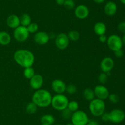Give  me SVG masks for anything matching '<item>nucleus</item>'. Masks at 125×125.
<instances>
[{
  "mask_svg": "<svg viewBox=\"0 0 125 125\" xmlns=\"http://www.w3.org/2000/svg\"><path fill=\"white\" fill-rule=\"evenodd\" d=\"M90 125V124L89 123H88L87 124V125Z\"/></svg>",
  "mask_w": 125,
  "mask_h": 125,
  "instance_id": "nucleus-44",
  "label": "nucleus"
},
{
  "mask_svg": "<svg viewBox=\"0 0 125 125\" xmlns=\"http://www.w3.org/2000/svg\"><path fill=\"white\" fill-rule=\"evenodd\" d=\"M26 28L29 33H34L35 34L37 32H38L39 25L35 22H31Z\"/></svg>",
  "mask_w": 125,
  "mask_h": 125,
  "instance_id": "nucleus-26",
  "label": "nucleus"
},
{
  "mask_svg": "<svg viewBox=\"0 0 125 125\" xmlns=\"http://www.w3.org/2000/svg\"><path fill=\"white\" fill-rule=\"evenodd\" d=\"M67 108L70 110H71L72 112H76L79 109V104H78V102L75 101V100H72L70 102L69 101Z\"/></svg>",
  "mask_w": 125,
  "mask_h": 125,
  "instance_id": "nucleus-27",
  "label": "nucleus"
},
{
  "mask_svg": "<svg viewBox=\"0 0 125 125\" xmlns=\"http://www.w3.org/2000/svg\"><path fill=\"white\" fill-rule=\"evenodd\" d=\"M68 102L69 100L65 94H56L52 97L51 105L55 110L62 111L67 109Z\"/></svg>",
  "mask_w": 125,
  "mask_h": 125,
  "instance_id": "nucleus-4",
  "label": "nucleus"
},
{
  "mask_svg": "<svg viewBox=\"0 0 125 125\" xmlns=\"http://www.w3.org/2000/svg\"><path fill=\"white\" fill-rule=\"evenodd\" d=\"M42 125H48V124H46V123H42Z\"/></svg>",
  "mask_w": 125,
  "mask_h": 125,
  "instance_id": "nucleus-43",
  "label": "nucleus"
},
{
  "mask_svg": "<svg viewBox=\"0 0 125 125\" xmlns=\"http://www.w3.org/2000/svg\"><path fill=\"white\" fill-rule=\"evenodd\" d=\"M123 51L122 49H120V50H117V51H114V54L115 55L116 57L117 58H122L123 56Z\"/></svg>",
  "mask_w": 125,
  "mask_h": 125,
  "instance_id": "nucleus-35",
  "label": "nucleus"
},
{
  "mask_svg": "<svg viewBox=\"0 0 125 125\" xmlns=\"http://www.w3.org/2000/svg\"><path fill=\"white\" fill-rule=\"evenodd\" d=\"M107 38L105 34H103V35H101L99 36V41L101 43H106L107 42Z\"/></svg>",
  "mask_w": 125,
  "mask_h": 125,
  "instance_id": "nucleus-36",
  "label": "nucleus"
},
{
  "mask_svg": "<svg viewBox=\"0 0 125 125\" xmlns=\"http://www.w3.org/2000/svg\"><path fill=\"white\" fill-rule=\"evenodd\" d=\"M11 36L7 32L0 31V44L2 45H7L10 43Z\"/></svg>",
  "mask_w": 125,
  "mask_h": 125,
  "instance_id": "nucleus-19",
  "label": "nucleus"
},
{
  "mask_svg": "<svg viewBox=\"0 0 125 125\" xmlns=\"http://www.w3.org/2000/svg\"><path fill=\"white\" fill-rule=\"evenodd\" d=\"M20 25L27 27L32 22L31 18L28 13H23L20 17Z\"/></svg>",
  "mask_w": 125,
  "mask_h": 125,
  "instance_id": "nucleus-21",
  "label": "nucleus"
},
{
  "mask_svg": "<svg viewBox=\"0 0 125 125\" xmlns=\"http://www.w3.org/2000/svg\"><path fill=\"white\" fill-rule=\"evenodd\" d=\"M40 121L41 123H46L49 125H52L55 123V118L52 115L46 114L42 116Z\"/></svg>",
  "mask_w": 125,
  "mask_h": 125,
  "instance_id": "nucleus-20",
  "label": "nucleus"
},
{
  "mask_svg": "<svg viewBox=\"0 0 125 125\" xmlns=\"http://www.w3.org/2000/svg\"><path fill=\"white\" fill-rule=\"evenodd\" d=\"M23 74H24V77L30 80L35 74V70L32 67L24 68V71H23Z\"/></svg>",
  "mask_w": 125,
  "mask_h": 125,
  "instance_id": "nucleus-24",
  "label": "nucleus"
},
{
  "mask_svg": "<svg viewBox=\"0 0 125 125\" xmlns=\"http://www.w3.org/2000/svg\"><path fill=\"white\" fill-rule=\"evenodd\" d=\"M106 43L109 49L113 51L122 49L123 45L122 38L117 34H112L107 38Z\"/></svg>",
  "mask_w": 125,
  "mask_h": 125,
  "instance_id": "nucleus-6",
  "label": "nucleus"
},
{
  "mask_svg": "<svg viewBox=\"0 0 125 125\" xmlns=\"http://www.w3.org/2000/svg\"><path fill=\"white\" fill-rule=\"evenodd\" d=\"M37 109L38 106L32 101L28 103L26 107V111L28 114H30V115L36 113V112L37 111Z\"/></svg>",
  "mask_w": 125,
  "mask_h": 125,
  "instance_id": "nucleus-23",
  "label": "nucleus"
},
{
  "mask_svg": "<svg viewBox=\"0 0 125 125\" xmlns=\"http://www.w3.org/2000/svg\"><path fill=\"white\" fill-rule=\"evenodd\" d=\"M60 125V124H57V125Z\"/></svg>",
  "mask_w": 125,
  "mask_h": 125,
  "instance_id": "nucleus-45",
  "label": "nucleus"
},
{
  "mask_svg": "<svg viewBox=\"0 0 125 125\" xmlns=\"http://www.w3.org/2000/svg\"><path fill=\"white\" fill-rule=\"evenodd\" d=\"M118 29L120 31L125 34V22H122L118 24Z\"/></svg>",
  "mask_w": 125,
  "mask_h": 125,
  "instance_id": "nucleus-33",
  "label": "nucleus"
},
{
  "mask_svg": "<svg viewBox=\"0 0 125 125\" xmlns=\"http://www.w3.org/2000/svg\"><path fill=\"white\" fill-rule=\"evenodd\" d=\"M122 42H123V44H125V34L123 35V38H122Z\"/></svg>",
  "mask_w": 125,
  "mask_h": 125,
  "instance_id": "nucleus-40",
  "label": "nucleus"
},
{
  "mask_svg": "<svg viewBox=\"0 0 125 125\" xmlns=\"http://www.w3.org/2000/svg\"><path fill=\"white\" fill-rule=\"evenodd\" d=\"M63 6L67 9H73L75 7V2L74 0H65Z\"/></svg>",
  "mask_w": 125,
  "mask_h": 125,
  "instance_id": "nucleus-30",
  "label": "nucleus"
},
{
  "mask_svg": "<svg viewBox=\"0 0 125 125\" xmlns=\"http://www.w3.org/2000/svg\"><path fill=\"white\" fill-rule=\"evenodd\" d=\"M121 2H122V4H125V0H120Z\"/></svg>",
  "mask_w": 125,
  "mask_h": 125,
  "instance_id": "nucleus-41",
  "label": "nucleus"
},
{
  "mask_svg": "<svg viewBox=\"0 0 125 125\" xmlns=\"http://www.w3.org/2000/svg\"><path fill=\"white\" fill-rule=\"evenodd\" d=\"M65 92L69 94H74L77 92V88L74 85L69 84L67 85Z\"/></svg>",
  "mask_w": 125,
  "mask_h": 125,
  "instance_id": "nucleus-28",
  "label": "nucleus"
},
{
  "mask_svg": "<svg viewBox=\"0 0 125 125\" xmlns=\"http://www.w3.org/2000/svg\"><path fill=\"white\" fill-rule=\"evenodd\" d=\"M104 13L108 16H113L117 11V6L115 2L113 1H109L105 4L104 8Z\"/></svg>",
  "mask_w": 125,
  "mask_h": 125,
  "instance_id": "nucleus-17",
  "label": "nucleus"
},
{
  "mask_svg": "<svg viewBox=\"0 0 125 125\" xmlns=\"http://www.w3.org/2000/svg\"><path fill=\"white\" fill-rule=\"evenodd\" d=\"M73 112L71 110H70L68 108L64 109L62 111V116L65 119V120H68L70 119L72 117V115Z\"/></svg>",
  "mask_w": 125,
  "mask_h": 125,
  "instance_id": "nucleus-31",
  "label": "nucleus"
},
{
  "mask_svg": "<svg viewBox=\"0 0 125 125\" xmlns=\"http://www.w3.org/2000/svg\"><path fill=\"white\" fill-rule=\"evenodd\" d=\"M73 125V124H72V123H69L67 124V125Z\"/></svg>",
  "mask_w": 125,
  "mask_h": 125,
  "instance_id": "nucleus-42",
  "label": "nucleus"
},
{
  "mask_svg": "<svg viewBox=\"0 0 125 125\" xmlns=\"http://www.w3.org/2000/svg\"><path fill=\"white\" fill-rule=\"evenodd\" d=\"M94 30L95 34L100 36L106 34V31H107V27L104 22H98L94 25Z\"/></svg>",
  "mask_w": 125,
  "mask_h": 125,
  "instance_id": "nucleus-18",
  "label": "nucleus"
},
{
  "mask_svg": "<svg viewBox=\"0 0 125 125\" xmlns=\"http://www.w3.org/2000/svg\"><path fill=\"white\" fill-rule=\"evenodd\" d=\"M29 36V33L27 28L23 26H19L14 29L13 31V38L18 42H25Z\"/></svg>",
  "mask_w": 125,
  "mask_h": 125,
  "instance_id": "nucleus-7",
  "label": "nucleus"
},
{
  "mask_svg": "<svg viewBox=\"0 0 125 125\" xmlns=\"http://www.w3.org/2000/svg\"><path fill=\"white\" fill-rule=\"evenodd\" d=\"M108 99L111 102L114 103V104H116L119 100V96L116 94H111L109 95Z\"/></svg>",
  "mask_w": 125,
  "mask_h": 125,
  "instance_id": "nucleus-32",
  "label": "nucleus"
},
{
  "mask_svg": "<svg viewBox=\"0 0 125 125\" xmlns=\"http://www.w3.org/2000/svg\"><path fill=\"white\" fill-rule=\"evenodd\" d=\"M70 44V39L65 33H61L56 36L55 38V44L56 47L59 50H65Z\"/></svg>",
  "mask_w": 125,
  "mask_h": 125,
  "instance_id": "nucleus-8",
  "label": "nucleus"
},
{
  "mask_svg": "<svg viewBox=\"0 0 125 125\" xmlns=\"http://www.w3.org/2000/svg\"><path fill=\"white\" fill-rule=\"evenodd\" d=\"M114 67V61L111 57H105L100 62V68L103 72H111Z\"/></svg>",
  "mask_w": 125,
  "mask_h": 125,
  "instance_id": "nucleus-12",
  "label": "nucleus"
},
{
  "mask_svg": "<svg viewBox=\"0 0 125 125\" xmlns=\"http://www.w3.org/2000/svg\"><path fill=\"white\" fill-rule=\"evenodd\" d=\"M13 59L17 64L21 67L27 68L33 66L35 61V56L32 51L26 49H20L13 54Z\"/></svg>",
  "mask_w": 125,
  "mask_h": 125,
  "instance_id": "nucleus-1",
  "label": "nucleus"
},
{
  "mask_svg": "<svg viewBox=\"0 0 125 125\" xmlns=\"http://www.w3.org/2000/svg\"><path fill=\"white\" fill-rule=\"evenodd\" d=\"M89 13L90 12L89 8L84 4L79 5L74 9V15L76 17L81 20H84L87 18Z\"/></svg>",
  "mask_w": 125,
  "mask_h": 125,
  "instance_id": "nucleus-11",
  "label": "nucleus"
},
{
  "mask_svg": "<svg viewBox=\"0 0 125 125\" xmlns=\"http://www.w3.org/2000/svg\"><path fill=\"white\" fill-rule=\"evenodd\" d=\"M83 96H84V98L86 100H89V101H91L92 100H93V99L95 98L94 89L89 88H85L84 89V92H83Z\"/></svg>",
  "mask_w": 125,
  "mask_h": 125,
  "instance_id": "nucleus-22",
  "label": "nucleus"
},
{
  "mask_svg": "<svg viewBox=\"0 0 125 125\" xmlns=\"http://www.w3.org/2000/svg\"><path fill=\"white\" fill-rule=\"evenodd\" d=\"M93 1L97 4H101L104 2L105 0H93Z\"/></svg>",
  "mask_w": 125,
  "mask_h": 125,
  "instance_id": "nucleus-39",
  "label": "nucleus"
},
{
  "mask_svg": "<svg viewBox=\"0 0 125 125\" xmlns=\"http://www.w3.org/2000/svg\"><path fill=\"white\" fill-rule=\"evenodd\" d=\"M101 119L104 121H109V113L104 112L101 116Z\"/></svg>",
  "mask_w": 125,
  "mask_h": 125,
  "instance_id": "nucleus-34",
  "label": "nucleus"
},
{
  "mask_svg": "<svg viewBox=\"0 0 125 125\" xmlns=\"http://www.w3.org/2000/svg\"><path fill=\"white\" fill-rule=\"evenodd\" d=\"M94 91L96 98L103 100L107 99L110 94L109 89L103 85L100 84L96 85L94 88Z\"/></svg>",
  "mask_w": 125,
  "mask_h": 125,
  "instance_id": "nucleus-10",
  "label": "nucleus"
},
{
  "mask_svg": "<svg viewBox=\"0 0 125 125\" xmlns=\"http://www.w3.org/2000/svg\"><path fill=\"white\" fill-rule=\"evenodd\" d=\"M52 95L50 91L45 89H39L35 91L32 95V101L38 107H47L51 105Z\"/></svg>",
  "mask_w": 125,
  "mask_h": 125,
  "instance_id": "nucleus-2",
  "label": "nucleus"
},
{
  "mask_svg": "<svg viewBox=\"0 0 125 125\" xmlns=\"http://www.w3.org/2000/svg\"><path fill=\"white\" fill-rule=\"evenodd\" d=\"M43 84V78L40 74H35L30 80H29V85L32 89L35 90L41 89Z\"/></svg>",
  "mask_w": 125,
  "mask_h": 125,
  "instance_id": "nucleus-15",
  "label": "nucleus"
},
{
  "mask_svg": "<svg viewBox=\"0 0 125 125\" xmlns=\"http://www.w3.org/2000/svg\"><path fill=\"white\" fill-rule=\"evenodd\" d=\"M67 35H68L70 40H72V41H77V40H79V38H80V34H79V33L75 30L70 31Z\"/></svg>",
  "mask_w": 125,
  "mask_h": 125,
  "instance_id": "nucleus-25",
  "label": "nucleus"
},
{
  "mask_svg": "<svg viewBox=\"0 0 125 125\" xmlns=\"http://www.w3.org/2000/svg\"><path fill=\"white\" fill-rule=\"evenodd\" d=\"M108 80V75L105 72H101L100 74L98 76V81L101 85H104L106 83Z\"/></svg>",
  "mask_w": 125,
  "mask_h": 125,
  "instance_id": "nucleus-29",
  "label": "nucleus"
},
{
  "mask_svg": "<svg viewBox=\"0 0 125 125\" xmlns=\"http://www.w3.org/2000/svg\"><path fill=\"white\" fill-rule=\"evenodd\" d=\"M34 41L39 45H45L50 40V36L48 33L45 31H38L35 33L34 37Z\"/></svg>",
  "mask_w": 125,
  "mask_h": 125,
  "instance_id": "nucleus-14",
  "label": "nucleus"
},
{
  "mask_svg": "<svg viewBox=\"0 0 125 125\" xmlns=\"http://www.w3.org/2000/svg\"><path fill=\"white\" fill-rule=\"evenodd\" d=\"M67 85L61 79H56L52 81L51 88L56 94H63L65 92Z\"/></svg>",
  "mask_w": 125,
  "mask_h": 125,
  "instance_id": "nucleus-13",
  "label": "nucleus"
},
{
  "mask_svg": "<svg viewBox=\"0 0 125 125\" xmlns=\"http://www.w3.org/2000/svg\"><path fill=\"white\" fill-rule=\"evenodd\" d=\"M70 119L72 123L74 125H85L89 121L86 113L83 110H80L73 112Z\"/></svg>",
  "mask_w": 125,
  "mask_h": 125,
  "instance_id": "nucleus-5",
  "label": "nucleus"
},
{
  "mask_svg": "<svg viewBox=\"0 0 125 125\" xmlns=\"http://www.w3.org/2000/svg\"><path fill=\"white\" fill-rule=\"evenodd\" d=\"M89 108L92 115L94 116H101L105 112L106 104L103 100L95 98L90 101Z\"/></svg>",
  "mask_w": 125,
  "mask_h": 125,
  "instance_id": "nucleus-3",
  "label": "nucleus"
},
{
  "mask_svg": "<svg viewBox=\"0 0 125 125\" xmlns=\"http://www.w3.org/2000/svg\"><path fill=\"white\" fill-rule=\"evenodd\" d=\"M125 118V113L123 110L115 109L109 112V121L113 123H122Z\"/></svg>",
  "mask_w": 125,
  "mask_h": 125,
  "instance_id": "nucleus-9",
  "label": "nucleus"
},
{
  "mask_svg": "<svg viewBox=\"0 0 125 125\" xmlns=\"http://www.w3.org/2000/svg\"><path fill=\"white\" fill-rule=\"evenodd\" d=\"M56 2L58 5L62 6V5H63V4H64L65 0H56Z\"/></svg>",
  "mask_w": 125,
  "mask_h": 125,
  "instance_id": "nucleus-38",
  "label": "nucleus"
},
{
  "mask_svg": "<svg viewBox=\"0 0 125 125\" xmlns=\"http://www.w3.org/2000/svg\"><path fill=\"white\" fill-rule=\"evenodd\" d=\"M89 123L91 125H100L96 121H95V120H89Z\"/></svg>",
  "mask_w": 125,
  "mask_h": 125,
  "instance_id": "nucleus-37",
  "label": "nucleus"
},
{
  "mask_svg": "<svg viewBox=\"0 0 125 125\" xmlns=\"http://www.w3.org/2000/svg\"><path fill=\"white\" fill-rule=\"evenodd\" d=\"M6 24L7 26L11 29H15L20 26V17L15 14H11L8 16L6 19Z\"/></svg>",
  "mask_w": 125,
  "mask_h": 125,
  "instance_id": "nucleus-16",
  "label": "nucleus"
}]
</instances>
